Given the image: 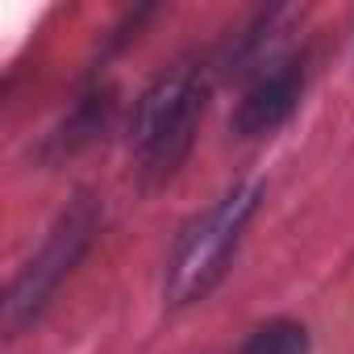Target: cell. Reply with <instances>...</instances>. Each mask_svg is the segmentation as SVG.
Instances as JSON below:
<instances>
[{"instance_id":"6da1fadb","label":"cell","mask_w":354,"mask_h":354,"mask_svg":"<svg viewBox=\"0 0 354 354\" xmlns=\"http://www.w3.org/2000/svg\"><path fill=\"white\" fill-rule=\"evenodd\" d=\"M254 209H259V188L254 184L238 188L184 238L180 254L171 263V296L175 300H192V296L213 288V279L225 271V263H230L246 221L254 217Z\"/></svg>"},{"instance_id":"3957f363","label":"cell","mask_w":354,"mask_h":354,"mask_svg":"<svg viewBox=\"0 0 354 354\" xmlns=\"http://www.w3.org/2000/svg\"><path fill=\"white\" fill-rule=\"evenodd\" d=\"M296 88H300V80H296L292 67L271 71V75L242 100V109H238V129H242V133H267V129H275V125L288 117V109H292V100H296Z\"/></svg>"},{"instance_id":"7a4b0ae2","label":"cell","mask_w":354,"mask_h":354,"mask_svg":"<svg viewBox=\"0 0 354 354\" xmlns=\"http://www.w3.org/2000/svg\"><path fill=\"white\" fill-rule=\"evenodd\" d=\"M196 104H201V92L188 75H171L146 96L142 121H138V146L154 167L171 171V162L184 154L196 125Z\"/></svg>"},{"instance_id":"277c9868","label":"cell","mask_w":354,"mask_h":354,"mask_svg":"<svg viewBox=\"0 0 354 354\" xmlns=\"http://www.w3.org/2000/svg\"><path fill=\"white\" fill-rule=\"evenodd\" d=\"M242 354H308V333L292 321H271L242 346Z\"/></svg>"}]
</instances>
